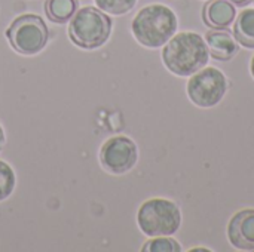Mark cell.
I'll list each match as a JSON object with an SVG mask.
<instances>
[{
  "instance_id": "cell-17",
  "label": "cell",
  "mask_w": 254,
  "mask_h": 252,
  "mask_svg": "<svg viewBox=\"0 0 254 252\" xmlns=\"http://www.w3.org/2000/svg\"><path fill=\"white\" fill-rule=\"evenodd\" d=\"M4 143H6V135H4L3 126L0 125V151H1V149H3V146H4Z\"/></svg>"
},
{
  "instance_id": "cell-14",
  "label": "cell",
  "mask_w": 254,
  "mask_h": 252,
  "mask_svg": "<svg viewBox=\"0 0 254 252\" xmlns=\"http://www.w3.org/2000/svg\"><path fill=\"white\" fill-rule=\"evenodd\" d=\"M138 0H94L95 6L107 15L121 16L131 12Z\"/></svg>"
},
{
  "instance_id": "cell-12",
  "label": "cell",
  "mask_w": 254,
  "mask_h": 252,
  "mask_svg": "<svg viewBox=\"0 0 254 252\" xmlns=\"http://www.w3.org/2000/svg\"><path fill=\"white\" fill-rule=\"evenodd\" d=\"M77 10L76 0H46L45 1V13L54 22H67L73 13Z\"/></svg>"
},
{
  "instance_id": "cell-2",
  "label": "cell",
  "mask_w": 254,
  "mask_h": 252,
  "mask_svg": "<svg viewBox=\"0 0 254 252\" xmlns=\"http://www.w3.org/2000/svg\"><path fill=\"white\" fill-rule=\"evenodd\" d=\"M179 30L176 10L165 3L143 6L131 21L132 37L147 49L162 48Z\"/></svg>"
},
{
  "instance_id": "cell-19",
  "label": "cell",
  "mask_w": 254,
  "mask_h": 252,
  "mask_svg": "<svg viewBox=\"0 0 254 252\" xmlns=\"http://www.w3.org/2000/svg\"><path fill=\"white\" fill-rule=\"evenodd\" d=\"M229 1H232L234 4H238V6H243V4H246V3H249L250 0H229Z\"/></svg>"
},
{
  "instance_id": "cell-3",
  "label": "cell",
  "mask_w": 254,
  "mask_h": 252,
  "mask_svg": "<svg viewBox=\"0 0 254 252\" xmlns=\"http://www.w3.org/2000/svg\"><path fill=\"white\" fill-rule=\"evenodd\" d=\"M137 226L147 238L174 236L183 223L182 208L168 198H150L137 209Z\"/></svg>"
},
{
  "instance_id": "cell-16",
  "label": "cell",
  "mask_w": 254,
  "mask_h": 252,
  "mask_svg": "<svg viewBox=\"0 0 254 252\" xmlns=\"http://www.w3.org/2000/svg\"><path fill=\"white\" fill-rule=\"evenodd\" d=\"M201 251L211 252L213 250H211V248H208V247H193V248H190V250H189V252H201Z\"/></svg>"
},
{
  "instance_id": "cell-8",
  "label": "cell",
  "mask_w": 254,
  "mask_h": 252,
  "mask_svg": "<svg viewBox=\"0 0 254 252\" xmlns=\"http://www.w3.org/2000/svg\"><path fill=\"white\" fill-rule=\"evenodd\" d=\"M228 242L238 251H254V208L232 214L226 224Z\"/></svg>"
},
{
  "instance_id": "cell-10",
  "label": "cell",
  "mask_w": 254,
  "mask_h": 252,
  "mask_svg": "<svg viewBox=\"0 0 254 252\" xmlns=\"http://www.w3.org/2000/svg\"><path fill=\"white\" fill-rule=\"evenodd\" d=\"M237 15V4L229 0H208L202 9V21L210 28H228Z\"/></svg>"
},
{
  "instance_id": "cell-20",
  "label": "cell",
  "mask_w": 254,
  "mask_h": 252,
  "mask_svg": "<svg viewBox=\"0 0 254 252\" xmlns=\"http://www.w3.org/2000/svg\"><path fill=\"white\" fill-rule=\"evenodd\" d=\"M253 3H254V0H253Z\"/></svg>"
},
{
  "instance_id": "cell-13",
  "label": "cell",
  "mask_w": 254,
  "mask_h": 252,
  "mask_svg": "<svg viewBox=\"0 0 254 252\" xmlns=\"http://www.w3.org/2000/svg\"><path fill=\"white\" fill-rule=\"evenodd\" d=\"M143 252H182L183 248L177 239L173 236H156L149 238L147 242L141 247Z\"/></svg>"
},
{
  "instance_id": "cell-11",
  "label": "cell",
  "mask_w": 254,
  "mask_h": 252,
  "mask_svg": "<svg viewBox=\"0 0 254 252\" xmlns=\"http://www.w3.org/2000/svg\"><path fill=\"white\" fill-rule=\"evenodd\" d=\"M234 37L246 49H254V7L243 9L234 21Z\"/></svg>"
},
{
  "instance_id": "cell-7",
  "label": "cell",
  "mask_w": 254,
  "mask_h": 252,
  "mask_svg": "<svg viewBox=\"0 0 254 252\" xmlns=\"http://www.w3.org/2000/svg\"><path fill=\"white\" fill-rule=\"evenodd\" d=\"M101 166L113 174L122 175L134 169L138 162V147L132 138L127 135H116L106 140L100 149Z\"/></svg>"
},
{
  "instance_id": "cell-21",
  "label": "cell",
  "mask_w": 254,
  "mask_h": 252,
  "mask_svg": "<svg viewBox=\"0 0 254 252\" xmlns=\"http://www.w3.org/2000/svg\"><path fill=\"white\" fill-rule=\"evenodd\" d=\"M207 1H208V0H207Z\"/></svg>"
},
{
  "instance_id": "cell-1",
  "label": "cell",
  "mask_w": 254,
  "mask_h": 252,
  "mask_svg": "<svg viewBox=\"0 0 254 252\" xmlns=\"http://www.w3.org/2000/svg\"><path fill=\"white\" fill-rule=\"evenodd\" d=\"M210 50L202 34L185 30L177 31L164 46L161 59L164 67L177 77H189L210 61Z\"/></svg>"
},
{
  "instance_id": "cell-18",
  "label": "cell",
  "mask_w": 254,
  "mask_h": 252,
  "mask_svg": "<svg viewBox=\"0 0 254 252\" xmlns=\"http://www.w3.org/2000/svg\"><path fill=\"white\" fill-rule=\"evenodd\" d=\"M249 71H250V76H252V79L254 80V53L252 55V58H250V62H249Z\"/></svg>"
},
{
  "instance_id": "cell-5",
  "label": "cell",
  "mask_w": 254,
  "mask_h": 252,
  "mask_svg": "<svg viewBox=\"0 0 254 252\" xmlns=\"http://www.w3.org/2000/svg\"><path fill=\"white\" fill-rule=\"evenodd\" d=\"M231 88L228 76L217 67L205 65L186 82V95L189 101L202 110L217 107L226 97Z\"/></svg>"
},
{
  "instance_id": "cell-9",
  "label": "cell",
  "mask_w": 254,
  "mask_h": 252,
  "mask_svg": "<svg viewBox=\"0 0 254 252\" xmlns=\"http://www.w3.org/2000/svg\"><path fill=\"white\" fill-rule=\"evenodd\" d=\"M210 56L216 61H231L237 56L240 45L237 39L225 28H211L204 36Z\"/></svg>"
},
{
  "instance_id": "cell-4",
  "label": "cell",
  "mask_w": 254,
  "mask_h": 252,
  "mask_svg": "<svg viewBox=\"0 0 254 252\" xmlns=\"http://www.w3.org/2000/svg\"><path fill=\"white\" fill-rule=\"evenodd\" d=\"M112 19L94 6L77 9L68 19L67 33L70 40L82 49H97L107 43L112 34Z\"/></svg>"
},
{
  "instance_id": "cell-6",
  "label": "cell",
  "mask_w": 254,
  "mask_h": 252,
  "mask_svg": "<svg viewBox=\"0 0 254 252\" xmlns=\"http://www.w3.org/2000/svg\"><path fill=\"white\" fill-rule=\"evenodd\" d=\"M4 36L18 53L36 55L46 46L49 30L39 15L24 13L16 16L7 25Z\"/></svg>"
},
{
  "instance_id": "cell-15",
  "label": "cell",
  "mask_w": 254,
  "mask_h": 252,
  "mask_svg": "<svg viewBox=\"0 0 254 252\" xmlns=\"http://www.w3.org/2000/svg\"><path fill=\"white\" fill-rule=\"evenodd\" d=\"M16 175L12 166L0 159V202L6 201L15 190Z\"/></svg>"
}]
</instances>
